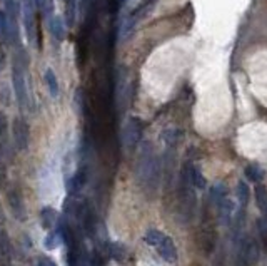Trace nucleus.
Masks as SVG:
<instances>
[{"instance_id":"f257e3e1","label":"nucleus","mask_w":267,"mask_h":266,"mask_svg":"<svg viewBox=\"0 0 267 266\" xmlns=\"http://www.w3.org/2000/svg\"><path fill=\"white\" fill-rule=\"evenodd\" d=\"M12 82H14V92H15L17 102L20 109H25L29 104V92H27V79H25V71L20 61L15 59L12 67Z\"/></svg>"},{"instance_id":"f03ea898","label":"nucleus","mask_w":267,"mask_h":266,"mask_svg":"<svg viewBox=\"0 0 267 266\" xmlns=\"http://www.w3.org/2000/svg\"><path fill=\"white\" fill-rule=\"evenodd\" d=\"M12 134L14 141L18 151H27L29 149V125L25 124L24 119H15L12 124Z\"/></svg>"},{"instance_id":"7ed1b4c3","label":"nucleus","mask_w":267,"mask_h":266,"mask_svg":"<svg viewBox=\"0 0 267 266\" xmlns=\"http://www.w3.org/2000/svg\"><path fill=\"white\" fill-rule=\"evenodd\" d=\"M7 199H9V206L12 209L14 216L17 219L24 221L25 219V206H24V201H22V194L18 193L17 189H10L9 194H7Z\"/></svg>"},{"instance_id":"20e7f679","label":"nucleus","mask_w":267,"mask_h":266,"mask_svg":"<svg viewBox=\"0 0 267 266\" xmlns=\"http://www.w3.org/2000/svg\"><path fill=\"white\" fill-rule=\"evenodd\" d=\"M157 251H159V254L162 256V260L167 261V263H174V261L177 260L176 245H174V241L169 238V236H165V238L162 239V243L157 246Z\"/></svg>"},{"instance_id":"39448f33","label":"nucleus","mask_w":267,"mask_h":266,"mask_svg":"<svg viewBox=\"0 0 267 266\" xmlns=\"http://www.w3.org/2000/svg\"><path fill=\"white\" fill-rule=\"evenodd\" d=\"M49 31L55 40L65 39V25H64V20L59 16H52L49 18Z\"/></svg>"},{"instance_id":"423d86ee","label":"nucleus","mask_w":267,"mask_h":266,"mask_svg":"<svg viewBox=\"0 0 267 266\" xmlns=\"http://www.w3.org/2000/svg\"><path fill=\"white\" fill-rule=\"evenodd\" d=\"M125 144H127L129 147H132L134 144L139 141L140 138V125H139V121L132 119L131 123L127 124V127H125Z\"/></svg>"},{"instance_id":"0eeeda50","label":"nucleus","mask_w":267,"mask_h":266,"mask_svg":"<svg viewBox=\"0 0 267 266\" xmlns=\"http://www.w3.org/2000/svg\"><path fill=\"white\" fill-rule=\"evenodd\" d=\"M187 177L191 179V183H192V186L195 188V189H206V186H207V181H206V177H204L202 174H200V171L195 166H189L187 168Z\"/></svg>"},{"instance_id":"6e6552de","label":"nucleus","mask_w":267,"mask_h":266,"mask_svg":"<svg viewBox=\"0 0 267 266\" xmlns=\"http://www.w3.org/2000/svg\"><path fill=\"white\" fill-rule=\"evenodd\" d=\"M242 256L246 258L247 263H254V261H257V256H259V248L257 245H255L252 239H249V241L244 245V250H242Z\"/></svg>"},{"instance_id":"1a4fd4ad","label":"nucleus","mask_w":267,"mask_h":266,"mask_svg":"<svg viewBox=\"0 0 267 266\" xmlns=\"http://www.w3.org/2000/svg\"><path fill=\"white\" fill-rule=\"evenodd\" d=\"M244 172H246V177L251 183H259V181L264 179V169L257 164H249Z\"/></svg>"},{"instance_id":"9d476101","label":"nucleus","mask_w":267,"mask_h":266,"mask_svg":"<svg viewBox=\"0 0 267 266\" xmlns=\"http://www.w3.org/2000/svg\"><path fill=\"white\" fill-rule=\"evenodd\" d=\"M40 214H42V226L45 230H52L55 226V223H57V213L52 208H44Z\"/></svg>"},{"instance_id":"9b49d317","label":"nucleus","mask_w":267,"mask_h":266,"mask_svg":"<svg viewBox=\"0 0 267 266\" xmlns=\"http://www.w3.org/2000/svg\"><path fill=\"white\" fill-rule=\"evenodd\" d=\"M45 82H47V87H49V92L52 97H57L59 95V80H57V76L54 74V71L47 69L45 71Z\"/></svg>"},{"instance_id":"f8f14e48","label":"nucleus","mask_w":267,"mask_h":266,"mask_svg":"<svg viewBox=\"0 0 267 266\" xmlns=\"http://www.w3.org/2000/svg\"><path fill=\"white\" fill-rule=\"evenodd\" d=\"M164 238H165V235H164V233H161L159 230H149V231L146 233V236H144V239H146L147 245L155 246V248L161 245L162 239H164Z\"/></svg>"},{"instance_id":"ddd939ff","label":"nucleus","mask_w":267,"mask_h":266,"mask_svg":"<svg viewBox=\"0 0 267 266\" xmlns=\"http://www.w3.org/2000/svg\"><path fill=\"white\" fill-rule=\"evenodd\" d=\"M255 201H257L259 209L267 216V189L264 186L255 188Z\"/></svg>"},{"instance_id":"4468645a","label":"nucleus","mask_w":267,"mask_h":266,"mask_svg":"<svg viewBox=\"0 0 267 266\" xmlns=\"http://www.w3.org/2000/svg\"><path fill=\"white\" fill-rule=\"evenodd\" d=\"M62 241V236L60 233H50L49 236L45 238V248L47 250H55Z\"/></svg>"},{"instance_id":"2eb2a0df","label":"nucleus","mask_w":267,"mask_h":266,"mask_svg":"<svg viewBox=\"0 0 267 266\" xmlns=\"http://www.w3.org/2000/svg\"><path fill=\"white\" fill-rule=\"evenodd\" d=\"M239 189H237V198H239L240 204H246L247 199H249V189H247L246 183H239Z\"/></svg>"},{"instance_id":"dca6fc26","label":"nucleus","mask_w":267,"mask_h":266,"mask_svg":"<svg viewBox=\"0 0 267 266\" xmlns=\"http://www.w3.org/2000/svg\"><path fill=\"white\" fill-rule=\"evenodd\" d=\"M257 226H259V236H261L262 248L267 251V223L266 221H259Z\"/></svg>"},{"instance_id":"f3484780","label":"nucleus","mask_w":267,"mask_h":266,"mask_svg":"<svg viewBox=\"0 0 267 266\" xmlns=\"http://www.w3.org/2000/svg\"><path fill=\"white\" fill-rule=\"evenodd\" d=\"M74 20H75V0H69L67 2V22L72 25Z\"/></svg>"},{"instance_id":"a211bd4d","label":"nucleus","mask_w":267,"mask_h":266,"mask_svg":"<svg viewBox=\"0 0 267 266\" xmlns=\"http://www.w3.org/2000/svg\"><path fill=\"white\" fill-rule=\"evenodd\" d=\"M33 3H35L37 9L44 10V12H52V7H50V2L49 0H33Z\"/></svg>"},{"instance_id":"6ab92c4d","label":"nucleus","mask_w":267,"mask_h":266,"mask_svg":"<svg viewBox=\"0 0 267 266\" xmlns=\"http://www.w3.org/2000/svg\"><path fill=\"white\" fill-rule=\"evenodd\" d=\"M7 184V168L2 161H0V189H3Z\"/></svg>"},{"instance_id":"aec40b11","label":"nucleus","mask_w":267,"mask_h":266,"mask_svg":"<svg viewBox=\"0 0 267 266\" xmlns=\"http://www.w3.org/2000/svg\"><path fill=\"white\" fill-rule=\"evenodd\" d=\"M39 266H57L54 260H50V258L47 256H40L39 258Z\"/></svg>"},{"instance_id":"412c9836","label":"nucleus","mask_w":267,"mask_h":266,"mask_svg":"<svg viewBox=\"0 0 267 266\" xmlns=\"http://www.w3.org/2000/svg\"><path fill=\"white\" fill-rule=\"evenodd\" d=\"M5 134V116L0 114V138Z\"/></svg>"},{"instance_id":"4be33fe9","label":"nucleus","mask_w":267,"mask_h":266,"mask_svg":"<svg viewBox=\"0 0 267 266\" xmlns=\"http://www.w3.org/2000/svg\"><path fill=\"white\" fill-rule=\"evenodd\" d=\"M2 61H3V57H2V52H0V67H2Z\"/></svg>"},{"instance_id":"5701e85b","label":"nucleus","mask_w":267,"mask_h":266,"mask_svg":"<svg viewBox=\"0 0 267 266\" xmlns=\"http://www.w3.org/2000/svg\"><path fill=\"white\" fill-rule=\"evenodd\" d=\"M0 2H7V0H0Z\"/></svg>"}]
</instances>
